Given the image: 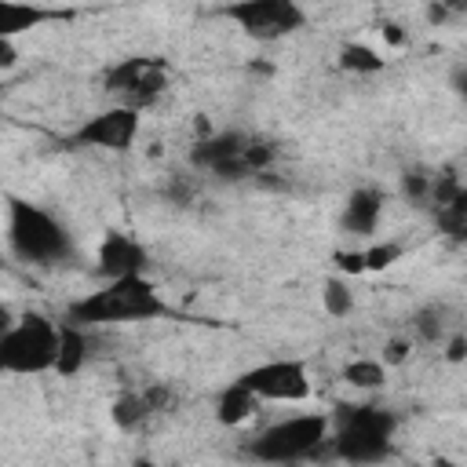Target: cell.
<instances>
[{"mask_svg":"<svg viewBox=\"0 0 467 467\" xmlns=\"http://www.w3.org/2000/svg\"><path fill=\"white\" fill-rule=\"evenodd\" d=\"M73 18V11H58V7H40V4H26V0H0V36H18L29 33L44 22H62Z\"/></svg>","mask_w":467,"mask_h":467,"instance_id":"4fadbf2b","label":"cell"},{"mask_svg":"<svg viewBox=\"0 0 467 467\" xmlns=\"http://www.w3.org/2000/svg\"><path fill=\"white\" fill-rule=\"evenodd\" d=\"M139 113L142 109H131V106H109L95 117H88L69 139L66 146L73 150H106V153H124L131 150V142L139 139Z\"/></svg>","mask_w":467,"mask_h":467,"instance_id":"9c48e42d","label":"cell"},{"mask_svg":"<svg viewBox=\"0 0 467 467\" xmlns=\"http://www.w3.org/2000/svg\"><path fill=\"white\" fill-rule=\"evenodd\" d=\"M237 379H244L263 401H303L310 394V372L296 358L263 361V365L241 372Z\"/></svg>","mask_w":467,"mask_h":467,"instance_id":"30bf717a","label":"cell"},{"mask_svg":"<svg viewBox=\"0 0 467 467\" xmlns=\"http://www.w3.org/2000/svg\"><path fill=\"white\" fill-rule=\"evenodd\" d=\"M401 252L405 248L398 241H379V244H372L365 252V270H387V266H394L401 259Z\"/></svg>","mask_w":467,"mask_h":467,"instance_id":"603a6c76","label":"cell"},{"mask_svg":"<svg viewBox=\"0 0 467 467\" xmlns=\"http://www.w3.org/2000/svg\"><path fill=\"white\" fill-rule=\"evenodd\" d=\"M383 190H376V186H358V190H350V197H347V204H343V212H339V226L347 230V234H354V237H368V234H376V226H379V219H383Z\"/></svg>","mask_w":467,"mask_h":467,"instance_id":"7c38bea8","label":"cell"},{"mask_svg":"<svg viewBox=\"0 0 467 467\" xmlns=\"http://www.w3.org/2000/svg\"><path fill=\"white\" fill-rule=\"evenodd\" d=\"M336 266L343 274H365V252H336Z\"/></svg>","mask_w":467,"mask_h":467,"instance_id":"cb8c5ba5","label":"cell"},{"mask_svg":"<svg viewBox=\"0 0 467 467\" xmlns=\"http://www.w3.org/2000/svg\"><path fill=\"white\" fill-rule=\"evenodd\" d=\"M274 161V146L244 135V131H215L193 142L190 150V164L197 171L219 175V179H248V175H263Z\"/></svg>","mask_w":467,"mask_h":467,"instance_id":"277c9868","label":"cell"},{"mask_svg":"<svg viewBox=\"0 0 467 467\" xmlns=\"http://www.w3.org/2000/svg\"><path fill=\"white\" fill-rule=\"evenodd\" d=\"M321 306L328 317H350L354 314V292L343 277H328L321 285Z\"/></svg>","mask_w":467,"mask_h":467,"instance_id":"7402d4cb","label":"cell"},{"mask_svg":"<svg viewBox=\"0 0 467 467\" xmlns=\"http://www.w3.org/2000/svg\"><path fill=\"white\" fill-rule=\"evenodd\" d=\"M336 58H339V69H347V73H361V77H372V73H379V69L387 66L383 55H379L376 47L361 44V40L343 44V47L336 51Z\"/></svg>","mask_w":467,"mask_h":467,"instance_id":"ffe728a7","label":"cell"},{"mask_svg":"<svg viewBox=\"0 0 467 467\" xmlns=\"http://www.w3.org/2000/svg\"><path fill=\"white\" fill-rule=\"evenodd\" d=\"M168 314H171V306L153 288V281L142 274L113 277L99 292H88L66 306V321H77L84 328L88 325H124V321H161Z\"/></svg>","mask_w":467,"mask_h":467,"instance_id":"6da1fadb","label":"cell"},{"mask_svg":"<svg viewBox=\"0 0 467 467\" xmlns=\"http://www.w3.org/2000/svg\"><path fill=\"white\" fill-rule=\"evenodd\" d=\"M58 361V325L36 310L22 314L18 325H7L0 336V368L15 376L47 372Z\"/></svg>","mask_w":467,"mask_h":467,"instance_id":"8992f818","label":"cell"},{"mask_svg":"<svg viewBox=\"0 0 467 467\" xmlns=\"http://www.w3.org/2000/svg\"><path fill=\"white\" fill-rule=\"evenodd\" d=\"M398 431V416L383 405L358 401V405H336L328 445L336 460L347 463H379L390 456V441Z\"/></svg>","mask_w":467,"mask_h":467,"instance_id":"7a4b0ae2","label":"cell"},{"mask_svg":"<svg viewBox=\"0 0 467 467\" xmlns=\"http://www.w3.org/2000/svg\"><path fill=\"white\" fill-rule=\"evenodd\" d=\"M109 416H113V423H117L120 431H135V427H142V423L153 416V409H150V401H146L142 390H124V394L113 398Z\"/></svg>","mask_w":467,"mask_h":467,"instance_id":"ac0fdd59","label":"cell"},{"mask_svg":"<svg viewBox=\"0 0 467 467\" xmlns=\"http://www.w3.org/2000/svg\"><path fill=\"white\" fill-rule=\"evenodd\" d=\"M409 325H412V332H416V339L420 343H445L449 339V306H441V303H427V306H420L412 317H409Z\"/></svg>","mask_w":467,"mask_h":467,"instance_id":"e0dca14e","label":"cell"},{"mask_svg":"<svg viewBox=\"0 0 467 467\" xmlns=\"http://www.w3.org/2000/svg\"><path fill=\"white\" fill-rule=\"evenodd\" d=\"M405 358H409V339H401V336L387 339V347H383V361H387V365H401Z\"/></svg>","mask_w":467,"mask_h":467,"instance_id":"d4e9b609","label":"cell"},{"mask_svg":"<svg viewBox=\"0 0 467 467\" xmlns=\"http://www.w3.org/2000/svg\"><path fill=\"white\" fill-rule=\"evenodd\" d=\"M223 15L252 40L274 44L299 29H306V11L299 0H234L223 7Z\"/></svg>","mask_w":467,"mask_h":467,"instance_id":"52a82bcc","label":"cell"},{"mask_svg":"<svg viewBox=\"0 0 467 467\" xmlns=\"http://www.w3.org/2000/svg\"><path fill=\"white\" fill-rule=\"evenodd\" d=\"M452 11H467V0H445Z\"/></svg>","mask_w":467,"mask_h":467,"instance_id":"f546056e","label":"cell"},{"mask_svg":"<svg viewBox=\"0 0 467 467\" xmlns=\"http://www.w3.org/2000/svg\"><path fill=\"white\" fill-rule=\"evenodd\" d=\"M88 361V336H84V325L77 321H62L58 325V361H55V372L58 376H77Z\"/></svg>","mask_w":467,"mask_h":467,"instance_id":"2e32d148","label":"cell"},{"mask_svg":"<svg viewBox=\"0 0 467 467\" xmlns=\"http://www.w3.org/2000/svg\"><path fill=\"white\" fill-rule=\"evenodd\" d=\"M259 405H263V398H259L244 379H234L230 387H223V394H219V401H215V420H219L223 427H237V423L252 420V416L259 412Z\"/></svg>","mask_w":467,"mask_h":467,"instance_id":"5bb4252c","label":"cell"},{"mask_svg":"<svg viewBox=\"0 0 467 467\" xmlns=\"http://www.w3.org/2000/svg\"><path fill=\"white\" fill-rule=\"evenodd\" d=\"M332 420L321 412H299L288 420H277L263 427L248 441V456L263 463H296V460H314L321 456V445L328 441Z\"/></svg>","mask_w":467,"mask_h":467,"instance_id":"5b68a950","label":"cell"},{"mask_svg":"<svg viewBox=\"0 0 467 467\" xmlns=\"http://www.w3.org/2000/svg\"><path fill=\"white\" fill-rule=\"evenodd\" d=\"M95 270L113 281V277H131V274H142L146 270V248L131 237V234H120V230H109L99 244V255H95Z\"/></svg>","mask_w":467,"mask_h":467,"instance_id":"8fae6325","label":"cell"},{"mask_svg":"<svg viewBox=\"0 0 467 467\" xmlns=\"http://www.w3.org/2000/svg\"><path fill=\"white\" fill-rule=\"evenodd\" d=\"M390 44H401V33H398V26H387V33H383Z\"/></svg>","mask_w":467,"mask_h":467,"instance_id":"f1b7e54d","label":"cell"},{"mask_svg":"<svg viewBox=\"0 0 467 467\" xmlns=\"http://www.w3.org/2000/svg\"><path fill=\"white\" fill-rule=\"evenodd\" d=\"M434 226L452 241V244H467V186L460 182L434 212H431Z\"/></svg>","mask_w":467,"mask_h":467,"instance_id":"9a60e30c","label":"cell"},{"mask_svg":"<svg viewBox=\"0 0 467 467\" xmlns=\"http://www.w3.org/2000/svg\"><path fill=\"white\" fill-rule=\"evenodd\" d=\"M7 241L11 252L29 266H62L77 255L73 234L51 212L22 197L7 201Z\"/></svg>","mask_w":467,"mask_h":467,"instance_id":"3957f363","label":"cell"},{"mask_svg":"<svg viewBox=\"0 0 467 467\" xmlns=\"http://www.w3.org/2000/svg\"><path fill=\"white\" fill-rule=\"evenodd\" d=\"M452 88H456V95L467 99V66H456L452 69Z\"/></svg>","mask_w":467,"mask_h":467,"instance_id":"83f0119b","label":"cell"},{"mask_svg":"<svg viewBox=\"0 0 467 467\" xmlns=\"http://www.w3.org/2000/svg\"><path fill=\"white\" fill-rule=\"evenodd\" d=\"M445 358L449 361H467V336L463 332H456V336L445 339Z\"/></svg>","mask_w":467,"mask_h":467,"instance_id":"484cf974","label":"cell"},{"mask_svg":"<svg viewBox=\"0 0 467 467\" xmlns=\"http://www.w3.org/2000/svg\"><path fill=\"white\" fill-rule=\"evenodd\" d=\"M434 182H438V171H434V168H405V171H401V197H405L412 208L431 212Z\"/></svg>","mask_w":467,"mask_h":467,"instance_id":"d6986e66","label":"cell"},{"mask_svg":"<svg viewBox=\"0 0 467 467\" xmlns=\"http://www.w3.org/2000/svg\"><path fill=\"white\" fill-rule=\"evenodd\" d=\"M18 62V51H15V40L11 36H0V69H11Z\"/></svg>","mask_w":467,"mask_h":467,"instance_id":"4316f807","label":"cell"},{"mask_svg":"<svg viewBox=\"0 0 467 467\" xmlns=\"http://www.w3.org/2000/svg\"><path fill=\"white\" fill-rule=\"evenodd\" d=\"M102 91L113 95L120 106L146 109L168 91V66L161 58H150V55L120 58L117 66H109L102 73Z\"/></svg>","mask_w":467,"mask_h":467,"instance_id":"ba28073f","label":"cell"},{"mask_svg":"<svg viewBox=\"0 0 467 467\" xmlns=\"http://www.w3.org/2000/svg\"><path fill=\"white\" fill-rule=\"evenodd\" d=\"M343 379L358 390H379L387 383V361L383 358H354L343 365Z\"/></svg>","mask_w":467,"mask_h":467,"instance_id":"44dd1931","label":"cell"}]
</instances>
